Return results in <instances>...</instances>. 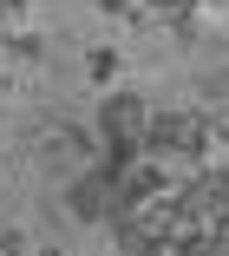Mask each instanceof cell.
<instances>
[{"label":"cell","mask_w":229,"mask_h":256,"mask_svg":"<svg viewBox=\"0 0 229 256\" xmlns=\"http://www.w3.org/2000/svg\"><path fill=\"white\" fill-rule=\"evenodd\" d=\"M177 217H190L203 230L229 224V171L223 164H197L190 178H177Z\"/></svg>","instance_id":"3"},{"label":"cell","mask_w":229,"mask_h":256,"mask_svg":"<svg viewBox=\"0 0 229 256\" xmlns=\"http://www.w3.org/2000/svg\"><path fill=\"white\" fill-rule=\"evenodd\" d=\"M144 125H151V106L138 92H105L92 106V132H98V158L105 164H125L144 151Z\"/></svg>","instance_id":"1"},{"label":"cell","mask_w":229,"mask_h":256,"mask_svg":"<svg viewBox=\"0 0 229 256\" xmlns=\"http://www.w3.org/2000/svg\"><path fill=\"white\" fill-rule=\"evenodd\" d=\"M26 243H33L26 230H0V250H26Z\"/></svg>","instance_id":"6"},{"label":"cell","mask_w":229,"mask_h":256,"mask_svg":"<svg viewBox=\"0 0 229 256\" xmlns=\"http://www.w3.org/2000/svg\"><path fill=\"white\" fill-rule=\"evenodd\" d=\"M144 151H151V158H190V164H197L203 151H210V118H203V112H184V106L151 112Z\"/></svg>","instance_id":"2"},{"label":"cell","mask_w":229,"mask_h":256,"mask_svg":"<svg viewBox=\"0 0 229 256\" xmlns=\"http://www.w3.org/2000/svg\"><path fill=\"white\" fill-rule=\"evenodd\" d=\"M7 60H13V66H39V60H46V40L26 33V26H7Z\"/></svg>","instance_id":"4"},{"label":"cell","mask_w":229,"mask_h":256,"mask_svg":"<svg viewBox=\"0 0 229 256\" xmlns=\"http://www.w3.org/2000/svg\"><path fill=\"white\" fill-rule=\"evenodd\" d=\"M85 66H92V86H111V79H118V53H111V46H98Z\"/></svg>","instance_id":"5"}]
</instances>
